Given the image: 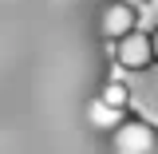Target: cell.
I'll list each match as a JSON object with an SVG mask.
<instances>
[{
  "mask_svg": "<svg viewBox=\"0 0 158 154\" xmlns=\"http://www.w3.org/2000/svg\"><path fill=\"white\" fill-rule=\"evenodd\" d=\"M115 56L123 67H131V71H142V67H150L154 63V40L146 36V32H127L123 40H115Z\"/></svg>",
  "mask_w": 158,
  "mask_h": 154,
  "instance_id": "obj_1",
  "label": "cell"
},
{
  "mask_svg": "<svg viewBox=\"0 0 158 154\" xmlns=\"http://www.w3.org/2000/svg\"><path fill=\"white\" fill-rule=\"evenodd\" d=\"M154 146V135H150V127H142V123H127V127H118L115 131V150H127V154H142Z\"/></svg>",
  "mask_w": 158,
  "mask_h": 154,
  "instance_id": "obj_2",
  "label": "cell"
},
{
  "mask_svg": "<svg viewBox=\"0 0 158 154\" xmlns=\"http://www.w3.org/2000/svg\"><path fill=\"white\" fill-rule=\"evenodd\" d=\"M135 28V4H111L107 12H103V36L107 40H123L127 32Z\"/></svg>",
  "mask_w": 158,
  "mask_h": 154,
  "instance_id": "obj_3",
  "label": "cell"
},
{
  "mask_svg": "<svg viewBox=\"0 0 158 154\" xmlns=\"http://www.w3.org/2000/svg\"><path fill=\"white\" fill-rule=\"evenodd\" d=\"M118 115H123V107H111L107 99H95L91 111H87V119H91L95 127H118Z\"/></svg>",
  "mask_w": 158,
  "mask_h": 154,
  "instance_id": "obj_4",
  "label": "cell"
},
{
  "mask_svg": "<svg viewBox=\"0 0 158 154\" xmlns=\"http://www.w3.org/2000/svg\"><path fill=\"white\" fill-rule=\"evenodd\" d=\"M127 95H131V91L115 79V83H107V87H103V95H99V99H107L111 107H127Z\"/></svg>",
  "mask_w": 158,
  "mask_h": 154,
  "instance_id": "obj_5",
  "label": "cell"
},
{
  "mask_svg": "<svg viewBox=\"0 0 158 154\" xmlns=\"http://www.w3.org/2000/svg\"><path fill=\"white\" fill-rule=\"evenodd\" d=\"M150 40H154V59H158V28H154V36H150Z\"/></svg>",
  "mask_w": 158,
  "mask_h": 154,
  "instance_id": "obj_6",
  "label": "cell"
}]
</instances>
